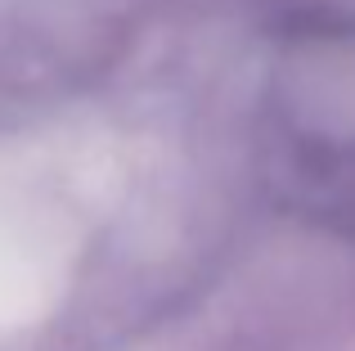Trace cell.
I'll return each instance as SVG.
<instances>
[{
    "instance_id": "obj_1",
    "label": "cell",
    "mask_w": 355,
    "mask_h": 351,
    "mask_svg": "<svg viewBox=\"0 0 355 351\" xmlns=\"http://www.w3.org/2000/svg\"><path fill=\"white\" fill-rule=\"evenodd\" d=\"M261 171L297 221L355 234V32L284 45L266 86Z\"/></svg>"
}]
</instances>
